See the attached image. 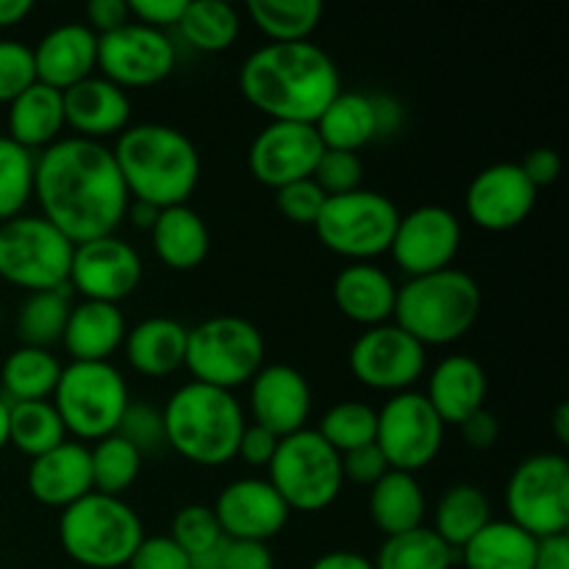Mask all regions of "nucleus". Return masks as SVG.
<instances>
[{
  "mask_svg": "<svg viewBox=\"0 0 569 569\" xmlns=\"http://www.w3.org/2000/svg\"><path fill=\"white\" fill-rule=\"evenodd\" d=\"M142 539V517L111 495L89 492L59 515L61 550L83 569H122Z\"/></svg>",
  "mask_w": 569,
  "mask_h": 569,
  "instance_id": "obj_6",
  "label": "nucleus"
},
{
  "mask_svg": "<svg viewBox=\"0 0 569 569\" xmlns=\"http://www.w3.org/2000/svg\"><path fill=\"white\" fill-rule=\"evenodd\" d=\"M64 94L48 83H31L6 106V137L31 153H42L64 137Z\"/></svg>",
  "mask_w": 569,
  "mask_h": 569,
  "instance_id": "obj_28",
  "label": "nucleus"
},
{
  "mask_svg": "<svg viewBox=\"0 0 569 569\" xmlns=\"http://www.w3.org/2000/svg\"><path fill=\"white\" fill-rule=\"evenodd\" d=\"M483 295L476 278L459 267L409 278L398 287L395 317L422 348H442L459 342L481 317Z\"/></svg>",
  "mask_w": 569,
  "mask_h": 569,
  "instance_id": "obj_5",
  "label": "nucleus"
},
{
  "mask_svg": "<svg viewBox=\"0 0 569 569\" xmlns=\"http://www.w3.org/2000/svg\"><path fill=\"white\" fill-rule=\"evenodd\" d=\"M311 181L326 192V198L356 192L365 181V161L359 153H348V150H322Z\"/></svg>",
  "mask_w": 569,
  "mask_h": 569,
  "instance_id": "obj_46",
  "label": "nucleus"
},
{
  "mask_svg": "<svg viewBox=\"0 0 569 569\" xmlns=\"http://www.w3.org/2000/svg\"><path fill=\"white\" fill-rule=\"evenodd\" d=\"M372 565L376 569H453L459 565V553L445 545L433 528L422 526L383 539Z\"/></svg>",
  "mask_w": 569,
  "mask_h": 569,
  "instance_id": "obj_39",
  "label": "nucleus"
},
{
  "mask_svg": "<svg viewBox=\"0 0 569 569\" xmlns=\"http://www.w3.org/2000/svg\"><path fill=\"white\" fill-rule=\"evenodd\" d=\"M114 433L126 439L128 445H133L142 456L159 453L161 448H167L164 415L153 403H142V400H131L128 403L126 415H122Z\"/></svg>",
  "mask_w": 569,
  "mask_h": 569,
  "instance_id": "obj_45",
  "label": "nucleus"
},
{
  "mask_svg": "<svg viewBox=\"0 0 569 569\" xmlns=\"http://www.w3.org/2000/svg\"><path fill=\"white\" fill-rule=\"evenodd\" d=\"M61 94H64V122L72 137L106 142L109 137H120L131 126L133 109L128 92L98 72Z\"/></svg>",
  "mask_w": 569,
  "mask_h": 569,
  "instance_id": "obj_22",
  "label": "nucleus"
},
{
  "mask_svg": "<svg viewBox=\"0 0 569 569\" xmlns=\"http://www.w3.org/2000/svg\"><path fill=\"white\" fill-rule=\"evenodd\" d=\"M322 142L309 122L270 120L248 148V170L261 187L281 189L306 181L322 156Z\"/></svg>",
  "mask_w": 569,
  "mask_h": 569,
  "instance_id": "obj_18",
  "label": "nucleus"
},
{
  "mask_svg": "<svg viewBox=\"0 0 569 569\" xmlns=\"http://www.w3.org/2000/svg\"><path fill=\"white\" fill-rule=\"evenodd\" d=\"M267 481L281 495L289 511L317 515L337 503L342 495V456L315 428H303L278 442L276 456L267 467Z\"/></svg>",
  "mask_w": 569,
  "mask_h": 569,
  "instance_id": "obj_9",
  "label": "nucleus"
},
{
  "mask_svg": "<svg viewBox=\"0 0 569 569\" xmlns=\"http://www.w3.org/2000/svg\"><path fill=\"white\" fill-rule=\"evenodd\" d=\"M220 569H276V559H272L270 545L226 539Z\"/></svg>",
  "mask_w": 569,
  "mask_h": 569,
  "instance_id": "obj_52",
  "label": "nucleus"
},
{
  "mask_svg": "<svg viewBox=\"0 0 569 569\" xmlns=\"http://www.w3.org/2000/svg\"><path fill=\"white\" fill-rule=\"evenodd\" d=\"M37 153L0 133V222L26 214L33 200Z\"/></svg>",
  "mask_w": 569,
  "mask_h": 569,
  "instance_id": "obj_42",
  "label": "nucleus"
},
{
  "mask_svg": "<svg viewBox=\"0 0 569 569\" xmlns=\"http://www.w3.org/2000/svg\"><path fill=\"white\" fill-rule=\"evenodd\" d=\"M183 42L200 53H222L242 33V14L226 0H194L187 3L181 22L176 26Z\"/></svg>",
  "mask_w": 569,
  "mask_h": 569,
  "instance_id": "obj_37",
  "label": "nucleus"
},
{
  "mask_svg": "<svg viewBox=\"0 0 569 569\" xmlns=\"http://www.w3.org/2000/svg\"><path fill=\"white\" fill-rule=\"evenodd\" d=\"M31 50L37 81L59 92L98 72V33L87 22H61L50 28Z\"/></svg>",
  "mask_w": 569,
  "mask_h": 569,
  "instance_id": "obj_24",
  "label": "nucleus"
},
{
  "mask_svg": "<svg viewBox=\"0 0 569 569\" xmlns=\"http://www.w3.org/2000/svg\"><path fill=\"white\" fill-rule=\"evenodd\" d=\"M189 328L172 317H148L128 328L126 361L133 372L144 378H170L176 376L187 359Z\"/></svg>",
  "mask_w": 569,
  "mask_h": 569,
  "instance_id": "obj_29",
  "label": "nucleus"
},
{
  "mask_svg": "<svg viewBox=\"0 0 569 569\" xmlns=\"http://www.w3.org/2000/svg\"><path fill=\"white\" fill-rule=\"evenodd\" d=\"M31 83H37L31 44L20 39H0V106H9Z\"/></svg>",
  "mask_w": 569,
  "mask_h": 569,
  "instance_id": "obj_47",
  "label": "nucleus"
},
{
  "mask_svg": "<svg viewBox=\"0 0 569 569\" xmlns=\"http://www.w3.org/2000/svg\"><path fill=\"white\" fill-rule=\"evenodd\" d=\"M67 442L64 422L50 400H26L11 403L9 409V445H14L22 456L37 459L48 450Z\"/></svg>",
  "mask_w": 569,
  "mask_h": 569,
  "instance_id": "obj_40",
  "label": "nucleus"
},
{
  "mask_svg": "<svg viewBox=\"0 0 569 569\" xmlns=\"http://www.w3.org/2000/svg\"><path fill=\"white\" fill-rule=\"evenodd\" d=\"M72 250L76 244L42 214L0 222V278L28 295L67 287Z\"/></svg>",
  "mask_w": 569,
  "mask_h": 569,
  "instance_id": "obj_11",
  "label": "nucleus"
},
{
  "mask_svg": "<svg viewBox=\"0 0 569 569\" xmlns=\"http://www.w3.org/2000/svg\"><path fill=\"white\" fill-rule=\"evenodd\" d=\"M214 517L226 539L239 542H270L287 528L289 506L267 478H237L226 483L214 500Z\"/></svg>",
  "mask_w": 569,
  "mask_h": 569,
  "instance_id": "obj_20",
  "label": "nucleus"
},
{
  "mask_svg": "<svg viewBox=\"0 0 569 569\" xmlns=\"http://www.w3.org/2000/svg\"><path fill=\"white\" fill-rule=\"evenodd\" d=\"M244 11L256 31L276 44L309 42L322 20L320 0H250Z\"/></svg>",
  "mask_w": 569,
  "mask_h": 569,
  "instance_id": "obj_38",
  "label": "nucleus"
},
{
  "mask_svg": "<svg viewBox=\"0 0 569 569\" xmlns=\"http://www.w3.org/2000/svg\"><path fill=\"white\" fill-rule=\"evenodd\" d=\"M311 387L292 365H264L248 383V422L267 428L278 439L309 428Z\"/></svg>",
  "mask_w": 569,
  "mask_h": 569,
  "instance_id": "obj_21",
  "label": "nucleus"
},
{
  "mask_svg": "<svg viewBox=\"0 0 569 569\" xmlns=\"http://www.w3.org/2000/svg\"><path fill=\"white\" fill-rule=\"evenodd\" d=\"M459 431H461V439L467 442V448L492 450L500 439V422L492 411L481 409L472 417H467V420L459 426Z\"/></svg>",
  "mask_w": 569,
  "mask_h": 569,
  "instance_id": "obj_55",
  "label": "nucleus"
},
{
  "mask_svg": "<svg viewBox=\"0 0 569 569\" xmlns=\"http://www.w3.org/2000/svg\"><path fill=\"white\" fill-rule=\"evenodd\" d=\"M489 378L481 361L472 356H445L431 372L426 383V400L437 411L445 426L459 428L467 417L487 409Z\"/></svg>",
  "mask_w": 569,
  "mask_h": 569,
  "instance_id": "obj_25",
  "label": "nucleus"
},
{
  "mask_svg": "<svg viewBox=\"0 0 569 569\" xmlns=\"http://www.w3.org/2000/svg\"><path fill=\"white\" fill-rule=\"evenodd\" d=\"M128 569H192V561L189 556L172 542L167 533H156V537H148L139 542V548L133 550L131 561L126 565Z\"/></svg>",
  "mask_w": 569,
  "mask_h": 569,
  "instance_id": "obj_49",
  "label": "nucleus"
},
{
  "mask_svg": "<svg viewBox=\"0 0 569 569\" xmlns=\"http://www.w3.org/2000/svg\"><path fill=\"white\" fill-rule=\"evenodd\" d=\"M33 200L37 214L72 244L117 233L131 203L109 144L81 137H61L37 153Z\"/></svg>",
  "mask_w": 569,
  "mask_h": 569,
  "instance_id": "obj_1",
  "label": "nucleus"
},
{
  "mask_svg": "<svg viewBox=\"0 0 569 569\" xmlns=\"http://www.w3.org/2000/svg\"><path fill=\"white\" fill-rule=\"evenodd\" d=\"M445 428L448 426L439 420L426 395L409 389V392L392 395L378 409L376 445L381 448L389 470L417 476L442 453Z\"/></svg>",
  "mask_w": 569,
  "mask_h": 569,
  "instance_id": "obj_13",
  "label": "nucleus"
},
{
  "mask_svg": "<svg viewBox=\"0 0 569 569\" xmlns=\"http://www.w3.org/2000/svg\"><path fill=\"white\" fill-rule=\"evenodd\" d=\"M50 403L76 442L111 437L131 403L128 381L111 361H70L61 367Z\"/></svg>",
  "mask_w": 569,
  "mask_h": 569,
  "instance_id": "obj_7",
  "label": "nucleus"
},
{
  "mask_svg": "<svg viewBox=\"0 0 569 569\" xmlns=\"http://www.w3.org/2000/svg\"><path fill=\"white\" fill-rule=\"evenodd\" d=\"M315 131L326 150L359 153L361 148L378 139L372 94L359 92V89H339L337 98L317 117Z\"/></svg>",
  "mask_w": 569,
  "mask_h": 569,
  "instance_id": "obj_32",
  "label": "nucleus"
},
{
  "mask_svg": "<svg viewBox=\"0 0 569 569\" xmlns=\"http://www.w3.org/2000/svg\"><path fill=\"white\" fill-rule=\"evenodd\" d=\"M376 428L378 409H372L365 400H342L320 417V426L315 431L342 456L376 442Z\"/></svg>",
  "mask_w": 569,
  "mask_h": 569,
  "instance_id": "obj_43",
  "label": "nucleus"
},
{
  "mask_svg": "<svg viewBox=\"0 0 569 569\" xmlns=\"http://www.w3.org/2000/svg\"><path fill=\"white\" fill-rule=\"evenodd\" d=\"M276 206L295 226H315L326 206V192L311 178L276 189Z\"/></svg>",
  "mask_w": 569,
  "mask_h": 569,
  "instance_id": "obj_48",
  "label": "nucleus"
},
{
  "mask_svg": "<svg viewBox=\"0 0 569 569\" xmlns=\"http://www.w3.org/2000/svg\"><path fill=\"white\" fill-rule=\"evenodd\" d=\"M126 22H131V11H128L126 0H92L87 6V26L92 28L98 37L117 31Z\"/></svg>",
  "mask_w": 569,
  "mask_h": 569,
  "instance_id": "obj_56",
  "label": "nucleus"
},
{
  "mask_svg": "<svg viewBox=\"0 0 569 569\" xmlns=\"http://www.w3.org/2000/svg\"><path fill=\"white\" fill-rule=\"evenodd\" d=\"M156 259L176 272H189L209 259L211 231L189 203L161 209L150 228Z\"/></svg>",
  "mask_w": 569,
  "mask_h": 569,
  "instance_id": "obj_30",
  "label": "nucleus"
},
{
  "mask_svg": "<svg viewBox=\"0 0 569 569\" xmlns=\"http://www.w3.org/2000/svg\"><path fill=\"white\" fill-rule=\"evenodd\" d=\"M239 89L244 100L270 120L315 126L342 89V78L337 61L311 39L267 42L239 67Z\"/></svg>",
  "mask_w": 569,
  "mask_h": 569,
  "instance_id": "obj_2",
  "label": "nucleus"
},
{
  "mask_svg": "<svg viewBox=\"0 0 569 569\" xmlns=\"http://www.w3.org/2000/svg\"><path fill=\"white\" fill-rule=\"evenodd\" d=\"M372 111H376L378 139L395 137L406 122V109L392 94H372Z\"/></svg>",
  "mask_w": 569,
  "mask_h": 569,
  "instance_id": "obj_57",
  "label": "nucleus"
},
{
  "mask_svg": "<svg viewBox=\"0 0 569 569\" xmlns=\"http://www.w3.org/2000/svg\"><path fill=\"white\" fill-rule=\"evenodd\" d=\"M164 415L167 448L198 467H222L237 459L248 415L237 395L187 381L170 395Z\"/></svg>",
  "mask_w": 569,
  "mask_h": 569,
  "instance_id": "obj_4",
  "label": "nucleus"
},
{
  "mask_svg": "<svg viewBox=\"0 0 569 569\" xmlns=\"http://www.w3.org/2000/svg\"><path fill=\"white\" fill-rule=\"evenodd\" d=\"M531 569H569V537L539 539Z\"/></svg>",
  "mask_w": 569,
  "mask_h": 569,
  "instance_id": "obj_58",
  "label": "nucleus"
},
{
  "mask_svg": "<svg viewBox=\"0 0 569 569\" xmlns=\"http://www.w3.org/2000/svg\"><path fill=\"white\" fill-rule=\"evenodd\" d=\"M526 172L528 181L539 189L545 187H553L561 176V156L556 153L553 148H533L531 153H526V159L517 161Z\"/></svg>",
  "mask_w": 569,
  "mask_h": 569,
  "instance_id": "obj_54",
  "label": "nucleus"
},
{
  "mask_svg": "<svg viewBox=\"0 0 569 569\" xmlns=\"http://www.w3.org/2000/svg\"><path fill=\"white\" fill-rule=\"evenodd\" d=\"M506 511L533 539L565 537L569 528V461L561 453L522 459L506 483Z\"/></svg>",
  "mask_w": 569,
  "mask_h": 569,
  "instance_id": "obj_12",
  "label": "nucleus"
},
{
  "mask_svg": "<svg viewBox=\"0 0 569 569\" xmlns=\"http://www.w3.org/2000/svg\"><path fill=\"white\" fill-rule=\"evenodd\" d=\"M278 442H281V439H278L276 433L256 426V422H248L242 431V439H239L237 459H242L244 465L250 467H270L272 456H276L278 450Z\"/></svg>",
  "mask_w": 569,
  "mask_h": 569,
  "instance_id": "obj_53",
  "label": "nucleus"
},
{
  "mask_svg": "<svg viewBox=\"0 0 569 569\" xmlns=\"http://www.w3.org/2000/svg\"><path fill=\"white\" fill-rule=\"evenodd\" d=\"M26 487L37 503L64 511L76 500L94 492L92 461L87 445L67 439L59 448L31 459L26 472Z\"/></svg>",
  "mask_w": 569,
  "mask_h": 569,
  "instance_id": "obj_23",
  "label": "nucleus"
},
{
  "mask_svg": "<svg viewBox=\"0 0 569 569\" xmlns=\"http://www.w3.org/2000/svg\"><path fill=\"white\" fill-rule=\"evenodd\" d=\"M89 461H92L94 492L122 498L137 483L144 456L126 439L111 433V437L94 442V448H89Z\"/></svg>",
  "mask_w": 569,
  "mask_h": 569,
  "instance_id": "obj_41",
  "label": "nucleus"
},
{
  "mask_svg": "<svg viewBox=\"0 0 569 569\" xmlns=\"http://www.w3.org/2000/svg\"><path fill=\"white\" fill-rule=\"evenodd\" d=\"M387 472H389V465L376 442L365 445V448L350 450V453H342L345 481H353V483H359V487L370 489L372 483L381 481Z\"/></svg>",
  "mask_w": 569,
  "mask_h": 569,
  "instance_id": "obj_50",
  "label": "nucleus"
},
{
  "mask_svg": "<svg viewBox=\"0 0 569 569\" xmlns=\"http://www.w3.org/2000/svg\"><path fill=\"white\" fill-rule=\"evenodd\" d=\"M539 539L511 520H489L465 548L459 565L465 569H531Z\"/></svg>",
  "mask_w": 569,
  "mask_h": 569,
  "instance_id": "obj_33",
  "label": "nucleus"
},
{
  "mask_svg": "<svg viewBox=\"0 0 569 569\" xmlns=\"http://www.w3.org/2000/svg\"><path fill=\"white\" fill-rule=\"evenodd\" d=\"M537 198V187L517 161H498L472 178L465 194V211L481 231L503 233L515 231L531 217Z\"/></svg>",
  "mask_w": 569,
  "mask_h": 569,
  "instance_id": "obj_19",
  "label": "nucleus"
},
{
  "mask_svg": "<svg viewBox=\"0 0 569 569\" xmlns=\"http://www.w3.org/2000/svg\"><path fill=\"white\" fill-rule=\"evenodd\" d=\"M189 0H128L133 22L156 28V31H172L181 22Z\"/></svg>",
  "mask_w": 569,
  "mask_h": 569,
  "instance_id": "obj_51",
  "label": "nucleus"
},
{
  "mask_svg": "<svg viewBox=\"0 0 569 569\" xmlns=\"http://www.w3.org/2000/svg\"><path fill=\"white\" fill-rule=\"evenodd\" d=\"M9 409L11 403L0 395V450L9 448Z\"/></svg>",
  "mask_w": 569,
  "mask_h": 569,
  "instance_id": "obj_63",
  "label": "nucleus"
},
{
  "mask_svg": "<svg viewBox=\"0 0 569 569\" xmlns=\"http://www.w3.org/2000/svg\"><path fill=\"white\" fill-rule=\"evenodd\" d=\"M178 48L167 31L126 22L117 31L98 37V70L120 89H148L170 78Z\"/></svg>",
  "mask_w": 569,
  "mask_h": 569,
  "instance_id": "obj_15",
  "label": "nucleus"
},
{
  "mask_svg": "<svg viewBox=\"0 0 569 569\" xmlns=\"http://www.w3.org/2000/svg\"><path fill=\"white\" fill-rule=\"evenodd\" d=\"M167 537L189 556V561L220 548L226 542L220 522L214 517V509L206 503H189L183 509H178Z\"/></svg>",
  "mask_w": 569,
  "mask_h": 569,
  "instance_id": "obj_44",
  "label": "nucleus"
},
{
  "mask_svg": "<svg viewBox=\"0 0 569 569\" xmlns=\"http://www.w3.org/2000/svg\"><path fill=\"white\" fill-rule=\"evenodd\" d=\"M492 520V503L476 483H453L445 489L433 511V533L459 553L487 522Z\"/></svg>",
  "mask_w": 569,
  "mask_h": 569,
  "instance_id": "obj_35",
  "label": "nucleus"
},
{
  "mask_svg": "<svg viewBox=\"0 0 569 569\" xmlns=\"http://www.w3.org/2000/svg\"><path fill=\"white\" fill-rule=\"evenodd\" d=\"M267 345L259 326L237 315H217L189 328L183 367L192 381L233 392L264 367Z\"/></svg>",
  "mask_w": 569,
  "mask_h": 569,
  "instance_id": "obj_8",
  "label": "nucleus"
},
{
  "mask_svg": "<svg viewBox=\"0 0 569 569\" xmlns=\"http://www.w3.org/2000/svg\"><path fill=\"white\" fill-rule=\"evenodd\" d=\"M367 509H370L372 522H376V528L383 537L409 533L415 528L426 526V489H422V483L411 472L389 470L381 481L370 487Z\"/></svg>",
  "mask_w": 569,
  "mask_h": 569,
  "instance_id": "obj_31",
  "label": "nucleus"
},
{
  "mask_svg": "<svg viewBox=\"0 0 569 569\" xmlns=\"http://www.w3.org/2000/svg\"><path fill=\"white\" fill-rule=\"evenodd\" d=\"M61 361L53 350L20 348L11 350L0 367V383L3 398L9 403H26V400H50L61 376Z\"/></svg>",
  "mask_w": 569,
  "mask_h": 569,
  "instance_id": "obj_34",
  "label": "nucleus"
},
{
  "mask_svg": "<svg viewBox=\"0 0 569 569\" xmlns=\"http://www.w3.org/2000/svg\"><path fill=\"white\" fill-rule=\"evenodd\" d=\"M461 222L453 211L426 203L411 209L409 214H400L389 253L398 270L409 278L431 276L453 267L461 250Z\"/></svg>",
  "mask_w": 569,
  "mask_h": 569,
  "instance_id": "obj_17",
  "label": "nucleus"
},
{
  "mask_svg": "<svg viewBox=\"0 0 569 569\" xmlns=\"http://www.w3.org/2000/svg\"><path fill=\"white\" fill-rule=\"evenodd\" d=\"M553 433L561 445L569 442V406L567 403H559V409H556Z\"/></svg>",
  "mask_w": 569,
  "mask_h": 569,
  "instance_id": "obj_62",
  "label": "nucleus"
},
{
  "mask_svg": "<svg viewBox=\"0 0 569 569\" xmlns=\"http://www.w3.org/2000/svg\"><path fill=\"white\" fill-rule=\"evenodd\" d=\"M128 198L156 209L183 206L200 183V153L192 139L167 122L128 126L111 144Z\"/></svg>",
  "mask_w": 569,
  "mask_h": 569,
  "instance_id": "obj_3",
  "label": "nucleus"
},
{
  "mask_svg": "<svg viewBox=\"0 0 569 569\" xmlns=\"http://www.w3.org/2000/svg\"><path fill=\"white\" fill-rule=\"evenodd\" d=\"M348 365L361 387L400 395L415 389V383L426 376L428 350L398 322H383L359 333L350 348Z\"/></svg>",
  "mask_w": 569,
  "mask_h": 569,
  "instance_id": "obj_14",
  "label": "nucleus"
},
{
  "mask_svg": "<svg viewBox=\"0 0 569 569\" xmlns=\"http://www.w3.org/2000/svg\"><path fill=\"white\" fill-rule=\"evenodd\" d=\"M33 11L31 0H0V31L14 28Z\"/></svg>",
  "mask_w": 569,
  "mask_h": 569,
  "instance_id": "obj_60",
  "label": "nucleus"
},
{
  "mask_svg": "<svg viewBox=\"0 0 569 569\" xmlns=\"http://www.w3.org/2000/svg\"><path fill=\"white\" fill-rule=\"evenodd\" d=\"M398 222L400 211L392 198L372 189H356V192L326 198V206L311 228L326 250L353 264L389 253Z\"/></svg>",
  "mask_w": 569,
  "mask_h": 569,
  "instance_id": "obj_10",
  "label": "nucleus"
},
{
  "mask_svg": "<svg viewBox=\"0 0 569 569\" xmlns=\"http://www.w3.org/2000/svg\"><path fill=\"white\" fill-rule=\"evenodd\" d=\"M144 278V264L139 250L117 233L76 244L70 261L67 287L76 300H98L114 303L131 298Z\"/></svg>",
  "mask_w": 569,
  "mask_h": 569,
  "instance_id": "obj_16",
  "label": "nucleus"
},
{
  "mask_svg": "<svg viewBox=\"0 0 569 569\" xmlns=\"http://www.w3.org/2000/svg\"><path fill=\"white\" fill-rule=\"evenodd\" d=\"M128 333L126 315L114 303L76 300L67 317L61 348L70 361H111Z\"/></svg>",
  "mask_w": 569,
  "mask_h": 569,
  "instance_id": "obj_27",
  "label": "nucleus"
},
{
  "mask_svg": "<svg viewBox=\"0 0 569 569\" xmlns=\"http://www.w3.org/2000/svg\"><path fill=\"white\" fill-rule=\"evenodd\" d=\"M398 283L372 261H353L333 281V303L350 322L365 328L392 322Z\"/></svg>",
  "mask_w": 569,
  "mask_h": 569,
  "instance_id": "obj_26",
  "label": "nucleus"
},
{
  "mask_svg": "<svg viewBox=\"0 0 569 569\" xmlns=\"http://www.w3.org/2000/svg\"><path fill=\"white\" fill-rule=\"evenodd\" d=\"M161 209H156V206L150 203H142V200H131L128 203V211H126V220L131 222L133 228H139V231H150L156 222V217H159Z\"/></svg>",
  "mask_w": 569,
  "mask_h": 569,
  "instance_id": "obj_61",
  "label": "nucleus"
},
{
  "mask_svg": "<svg viewBox=\"0 0 569 569\" xmlns=\"http://www.w3.org/2000/svg\"><path fill=\"white\" fill-rule=\"evenodd\" d=\"M72 303H76V295L70 292V287L26 295L14 320V331L20 345L42 350L61 345Z\"/></svg>",
  "mask_w": 569,
  "mask_h": 569,
  "instance_id": "obj_36",
  "label": "nucleus"
},
{
  "mask_svg": "<svg viewBox=\"0 0 569 569\" xmlns=\"http://www.w3.org/2000/svg\"><path fill=\"white\" fill-rule=\"evenodd\" d=\"M309 569H376V565L370 556L356 553V550H331L311 561Z\"/></svg>",
  "mask_w": 569,
  "mask_h": 569,
  "instance_id": "obj_59",
  "label": "nucleus"
}]
</instances>
